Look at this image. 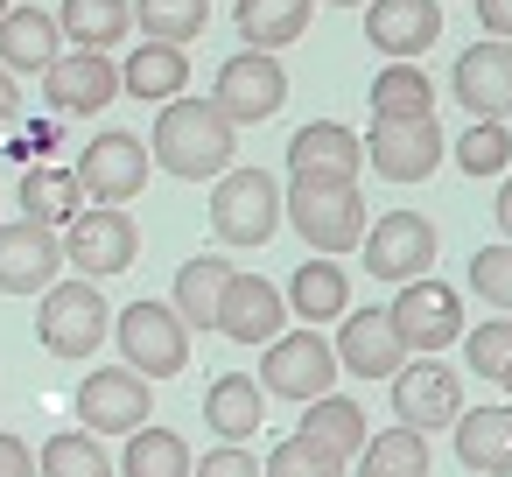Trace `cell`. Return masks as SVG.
<instances>
[{
	"label": "cell",
	"instance_id": "cell-12",
	"mask_svg": "<svg viewBox=\"0 0 512 477\" xmlns=\"http://www.w3.org/2000/svg\"><path fill=\"white\" fill-rule=\"evenodd\" d=\"M148 169H155L148 141H141V134H120V127L92 134V148L78 155V183H85L92 204H127V197H141Z\"/></svg>",
	"mask_w": 512,
	"mask_h": 477
},
{
	"label": "cell",
	"instance_id": "cell-16",
	"mask_svg": "<svg viewBox=\"0 0 512 477\" xmlns=\"http://www.w3.org/2000/svg\"><path fill=\"white\" fill-rule=\"evenodd\" d=\"M456 99L470 120H512V43L491 36V43H470L456 57Z\"/></svg>",
	"mask_w": 512,
	"mask_h": 477
},
{
	"label": "cell",
	"instance_id": "cell-35",
	"mask_svg": "<svg viewBox=\"0 0 512 477\" xmlns=\"http://www.w3.org/2000/svg\"><path fill=\"white\" fill-rule=\"evenodd\" d=\"M127 8L148 43H197L211 22V0H127Z\"/></svg>",
	"mask_w": 512,
	"mask_h": 477
},
{
	"label": "cell",
	"instance_id": "cell-15",
	"mask_svg": "<svg viewBox=\"0 0 512 477\" xmlns=\"http://www.w3.org/2000/svg\"><path fill=\"white\" fill-rule=\"evenodd\" d=\"M113 92H120V64H113L106 50H71V57H57V64L43 71V99H50L57 120H71V113H106Z\"/></svg>",
	"mask_w": 512,
	"mask_h": 477
},
{
	"label": "cell",
	"instance_id": "cell-33",
	"mask_svg": "<svg viewBox=\"0 0 512 477\" xmlns=\"http://www.w3.org/2000/svg\"><path fill=\"white\" fill-rule=\"evenodd\" d=\"M435 113V85L414 64H386L372 78V120H428Z\"/></svg>",
	"mask_w": 512,
	"mask_h": 477
},
{
	"label": "cell",
	"instance_id": "cell-31",
	"mask_svg": "<svg viewBox=\"0 0 512 477\" xmlns=\"http://www.w3.org/2000/svg\"><path fill=\"white\" fill-rule=\"evenodd\" d=\"M358 477H428V435L407 421H393L386 435H365Z\"/></svg>",
	"mask_w": 512,
	"mask_h": 477
},
{
	"label": "cell",
	"instance_id": "cell-42",
	"mask_svg": "<svg viewBox=\"0 0 512 477\" xmlns=\"http://www.w3.org/2000/svg\"><path fill=\"white\" fill-rule=\"evenodd\" d=\"M0 477H36V449L22 435H0Z\"/></svg>",
	"mask_w": 512,
	"mask_h": 477
},
{
	"label": "cell",
	"instance_id": "cell-24",
	"mask_svg": "<svg viewBox=\"0 0 512 477\" xmlns=\"http://www.w3.org/2000/svg\"><path fill=\"white\" fill-rule=\"evenodd\" d=\"M288 316H302V323H337L344 309H351V274L330 260V253H316V260H302L295 274H288Z\"/></svg>",
	"mask_w": 512,
	"mask_h": 477
},
{
	"label": "cell",
	"instance_id": "cell-22",
	"mask_svg": "<svg viewBox=\"0 0 512 477\" xmlns=\"http://www.w3.org/2000/svg\"><path fill=\"white\" fill-rule=\"evenodd\" d=\"M57 57H64V29H57L50 8H8L0 15V71L43 78Z\"/></svg>",
	"mask_w": 512,
	"mask_h": 477
},
{
	"label": "cell",
	"instance_id": "cell-20",
	"mask_svg": "<svg viewBox=\"0 0 512 477\" xmlns=\"http://www.w3.org/2000/svg\"><path fill=\"white\" fill-rule=\"evenodd\" d=\"M281 323H288L281 288L260 281V274H232L225 295H218V323H211V330L232 337V344H267V337H281Z\"/></svg>",
	"mask_w": 512,
	"mask_h": 477
},
{
	"label": "cell",
	"instance_id": "cell-32",
	"mask_svg": "<svg viewBox=\"0 0 512 477\" xmlns=\"http://www.w3.org/2000/svg\"><path fill=\"white\" fill-rule=\"evenodd\" d=\"M78 204H85L78 169H29V176H22V218H36V225H50V232L71 225Z\"/></svg>",
	"mask_w": 512,
	"mask_h": 477
},
{
	"label": "cell",
	"instance_id": "cell-40",
	"mask_svg": "<svg viewBox=\"0 0 512 477\" xmlns=\"http://www.w3.org/2000/svg\"><path fill=\"white\" fill-rule=\"evenodd\" d=\"M470 351V372L477 379H498L512 365V323H470V337H456Z\"/></svg>",
	"mask_w": 512,
	"mask_h": 477
},
{
	"label": "cell",
	"instance_id": "cell-44",
	"mask_svg": "<svg viewBox=\"0 0 512 477\" xmlns=\"http://www.w3.org/2000/svg\"><path fill=\"white\" fill-rule=\"evenodd\" d=\"M22 120V85H15V71H0V127H15Z\"/></svg>",
	"mask_w": 512,
	"mask_h": 477
},
{
	"label": "cell",
	"instance_id": "cell-39",
	"mask_svg": "<svg viewBox=\"0 0 512 477\" xmlns=\"http://www.w3.org/2000/svg\"><path fill=\"white\" fill-rule=\"evenodd\" d=\"M470 295L512 316V239H505V246H484V253H470Z\"/></svg>",
	"mask_w": 512,
	"mask_h": 477
},
{
	"label": "cell",
	"instance_id": "cell-11",
	"mask_svg": "<svg viewBox=\"0 0 512 477\" xmlns=\"http://www.w3.org/2000/svg\"><path fill=\"white\" fill-rule=\"evenodd\" d=\"M358 246H365V274L400 288V281H414V274L435 267V246H442V239H435V225H428L421 211H386L379 225H365Z\"/></svg>",
	"mask_w": 512,
	"mask_h": 477
},
{
	"label": "cell",
	"instance_id": "cell-45",
	"mask_svg": "<svg viewBox=\"0 0 512 477\" xmlns=\"http://www.w3.org/2000/svg\"><path fill=\"white\" fill-rule=\"evenodd\" d=\"M491 218H498V232H505V239H512V176H505V183H498V211H491Z\"/></svg>",
	"mask_w": 512,
	"mask_h": 477
},
{
	"label": "cell",
	"instance_id": "cell-2",
	"mask_svg": "<svg viewBox=\"0 0 512 477\" xmlns=\"http://www.w3.org/2000/svg\"><path fill=\"white\" fill-rule=\"evenodd\" d=\"M281 218L316 246V253H351L365 239V197L358 183H316V176H288V197H281Z\"/></svg>",
	"mask_w": 512,
	"mask_h": 477
},
{
	"label": "cell",
	"instance_id": "cell-21",
	"mask_svg": "<svg viewBox=\"0 0 512 477\" xmlns=\"http://www.w3.org/2000/svg\"><path fill=\"white\" fill-rule=\"evenodd\" d=\"M358 162H365V141L337 120H309L295 141H288V176H316V183H358Z\"/></svg>",
	"mask_w": 512,
	"mask_h": 477
},
{
	"label": "cell",
	"instance_id": "cell-17",
	"mask_svg": "<svg viewBox=\"0 0 512 477\" xmlns=\"http://www.w3.org/2000/svg\"><path fill=\"white\" fill-rule=\"evenodd\" d=\"M365 43L386 50L393 64H414L421 50L442 43V0H372L365 8Z\"/></svg>",
	"mask_w": 512,
	"mask_h": 477
},
{
	"label": "cell",
	"instance_id": "cell-8",
	"mask_svg": "<svg viewBox=\"0 0 512 477\" xmlns=\"http://www.w3.org/2000/svg\"><path fill=\"white\" fill-rule=\"evenodd\" d=\"M386 316H393V330H400L407 351H449L463 337V295L449 281H435V274L400 281V295H393Z\"/></svg>",
	"mask_w": 512,
	"mask_h": 477
},
{
	"label": "cell",
	"instance_id": "cell-34",
	"mask_svg": "<svg viewBox=\"0 0 512 477\" xmlns=\"http://www.w3.org/2000/svg\"><path fill=\"white\" fill-rule=\"evenodd\" d=\"M120 470L127 477H190V442L176 435V428H134L127 435V456H120Z\"/></svg>",
	"mask_w": 512,
	"mask_h": 477
},
{
	"label": "cell",
	"instance_id": "cell-4",
	"mask_svg": "<svg viewBox=\"0 0 512 477\" xmlns=\"http://www.w3.org/2000/svg\"><path fill=\"white\" fill-rule=\"evenodd\" d=\"M211 232L225 246H267L281 232V183L267 169H225L211 190Z\"/></svg>",
	"mask_w": 512,
	"mask_h": 477
},
{
	"label": "cell",
	"instance_id": "cell-46",
	"mask_svg": "<svg viewBox=\"0 0 512 477\" xmlns=\"http://www.w3.org/2000/svg\"><path fill=\"white\" fill-rule=\"evenodd\" d=\"M498 386H505V400H512V365H505V372H498Z\"/></svg>",
	"mask_w": 512,
	"mask_h": 477
},
{
	"label": "cell",
	"instance_id": "cell-26",
	"mask_svg": "<svg viewBox=\"0 0 512 477\" xmlns=\"http://www.w3.org/2000/svg\"><path fill=\"white\" fill-rule=\"evenodd\" d=\"M239 267L225 260V253H190L183 267H176V316L190 323V330H211L218 323V295H225V281H232Z\"/></svg>",
	"mask_w": 512,
	"mask_h": 477
},
{
	"label": "cell",
	"instance_id": "cell-48",
	"mask_svg": "<svg viewBox=\"0 0 512 477\" xmlns=\"http://www.w3.org/2000/svg\"><path fill=\"white\" fill-rule=\"evenodd\" d=\"M8 8H15V0H0V15H8Z\"/></svg>",
	"mask_w": 512,
	"mask_h": 477
},
{
	"label": "cell",
	"instance_id": "cell-19",
	"mask_svg": "<svg viewBox=\"0 0 512 477\" xmlns=\"http://www.w3.org/2000/svg\"><path fill=\"white\" fill-rule=\"evenodd\" d=\"M344 330H337V372H358V379H393L400 365H407V344H400V330H393V316L386 309H344L337 316Z\"/></svg>",
	"mask_w": 512,
	"mask_h": 477
},
{
	"label": "cell",
	"instance_id": "cell-47",
	"mask_svg": "<svg viewBox=\"0 0 512 477\" xmlns=\"http://www.w3.org/2000/svg\"><path fill=\"white\" fill-rule=\"evenodd\" d=\"M330 8H358V0H330Z\"/></svg>",
	"mask_w": 512,
	"mask_h": 477
},
{
	"label": "cell",
	"instance_id": "cell-41",
	"mask_svg": "<svg viewBox=\"0 0 512 477\" xmlns=\"http://www.w3.org/2000/svg\"><path fill=\"white\" fill-rule=\"evenodd\" d=\"M190 477H260V463H253L239 442H218L211 456H197V463H190Z\"/></svg>",
	"mask_w": 512,
	"mask_h": 477
},
{
	"label": "cell",
	"instance_id": "cell-7",
	"mask_svg": "<svg viewBox=\"0 0 512 477\" xmlns=\"http://www.w3.org/2000/svg\"><path fill=\"white\" fill-rule=\"evenodd\" d=\"M141 253V232L120 204H99V211H78L64 225V267H78L85 281H106V274H127Z\"/></svg>",
	"mask_w": 512,
	"mask_h": 477
},
{
	"label": "cell",
	"instance_id": "cell-43",
	"mask_svg": "<svg viewBox=\"0 0 512 477\" xmlns=\"http://www.w3.org/2000/svg\"><path fill=\"white\" fill-rule=\"evenodd\" d=\"M477 22L484 36H512V0H477Z\"/></svg>",
	"mask_w": 512,
	"mask_h": 477
},
{
	"label": "cell",
	"instance_id": "cell-23",
	"mask_svg": "<svg viewBox=\"0 0 512 477\" xmlns=\"http://www.w3.org/2000/svg\"><path fill=\"white\" fill-rule=\"evenodd\" d=\"M456 463L477 477H512V400L505 407H463L456 421Z\"/></svg>",
	"mask_w": 512,
	"mask_h": 477
},
{
	"label": "cell",
	"instance_id": "cell-27",
	"mask_svg": "<svg viewBox=\"0 0 512 477\" xmlns=\"http://www.w3.org/2000/svg\"><path fill=\"white\" fill-rule=\"evenodd\" d=\"M260 414H267V393H260V379H246V372H225V379H211V393H204V421H211V435H225V442H246V435H260Z\"/></svg>",
	"mask_w": 512,
	"mask_h": 477
},
{
	"label": "cell",
	"instance_id": "cell-14",
	"mask_svg": "<svg viewBox=\"0 0 512 477\" xmlns=\"http://www.w3.org/2000/svg\"><path fill=\"white\" fill-rule=\"evenodd\" d=\"M365 162H372L386 183H428L435 162H442V127H435V113H428V120H372Z\"/></svg>",
	"mask_w": 512,
	"mask_h": 477
},
{
	"label": "cell",
	"instance_id": "cell-6",
	"mask_svg": "<svg viewBox=\"0 0 512 477\" xmlns=\"http://www.w3.org/2000/svg\"><path fill=\"white\" fill-rule=\"evenodd\" d=\"M337 386V351H330V337H316L309 323L295 330V337H267V358H260V393H274V400H316V393H330Z\"/></svg>",
	"mask_w": 512,
	"mask_h": 477
},
{
	"label": "cell",
	"instance_id": "cell-29",
	"mask_svg": "<svg viewBox=\"0 0 512 477\" xmlns=\"http://www.w3.org/2000/svg\"><path fill=\"white\" fill-rule=\"evenodd\" d=\"M309 15H316V0H239V43L288 50V43H302Z\"/></svg>",
	"mask_w": 512,
	"mask_h": 477
},
{
	"label": "cell",
	"instance_id": "cell-28",
	"mask_svg": "<svg viewBox=\"0 0 512 477\" xmlns=\"http://www.w3.org/2000/svg\"><path fill=\"white\" fill-rule=\"evenodd\" d=\"M302 435L309 442H323V449H337L344 463L365 449V407L358 400H344V393H316V400H302Z\"/></svg>",
	"mask_w": 512,
	"mask_h": 477
},
{
	"label": "cell",
	"instance_id": "cell-13",
	"mask_svg": "<svg viewBox=\"0 0 512 477\" xmlns=\"http://www.w3.org/2000/svg\"><path fill=\"white\" fill-rule=\"evenodd\" d=\"M155 407V386L134 372V365H99L85 386H78V421L92 435H134Z\"/></svg>",
	"mask_w": 512,
	"mask_h": 477
},
{
	"label": "cell",
	"instance_id": "cell-38",
	"mask_svg": "<svg viewBox=\"0 0 512 477\" xmlns=\"http://www.w3.org/2000/svg\"><path fill=\"white\" fill-rule=\"evenodd\" d=\"M260 477H344V456L323 449V442H309V435L295 428L288 442H274V456L260 463Z\"/></svg>",
	"mask_w": 512,
	"mask_h": 477
},
{
	"label": "cell",
	"instance_id": "cell-10",
	"mask_svg": "<svg viewBox=\"0 0 512 477\" xmlns=\"http://www.w3.org/2000/svg\"><path fill=\"white\" fill-rule=\"evenodd\" d=\"M386 393H393V421H407V428H421V435H435V428H449V421L463 414V379H456L435 351H421L414 365H400V372L386 379Z\"/></svg>",
	"mask_w": 512,
	"mask_h": 477
},
{
	"label": "cell",
	"instance_id": "cell-1",
	"mask_svg": "<svg viewBox=\"0 0 512 477\" xmlns=\"http://www.w3.org/2000/svg\"><path fill=\"white\" fill-rule=\"evenodd\" d=\"M148 155L183 176V183H218L232 169V120L211 106V99H162V120L148 134Z\"/></svg>",
	"mask_w": 512,
	"mask_h": 477
},
{
	"label": "cell",
	"instance_id": "cell-5",
	"mask_svg": "<svg viewBox=\"0 0 512 477\" xmlns=\"http://www.w3.org/2000/svg\"><path fill=\"white\" fill-rule=\"evenodd\" d=\"M113 337H120V358H127L141 379H176V372L190 365V323H183L169 302H134V309H120Z\"/></svg>",
	"mask_w": 512,
	"mask_h": 477
},
{
	"label": "cell",
	"instance_id": "cell-30",
	"mask_svg": "<svg viewBox=\"0 0 512 477\" xmlns=\"http://www.w3.org/2000/svg\"><path fill=\"white\" fill-rule=\"evenodd\" d=\"M57 29H64V43H78V50H113V43H127L134 8H127V0H64V8H57Z\"/></svg>",
	"mask_w": 512,
	"mask_h": 477
},
{
	"label": "cell",
	"instance_id": "cell-36",
	"mask_svg": "<svg viewBox=\"0 0 512 477\" xmlns=\"http://www.w3.org/2000/svg\"><path fill=\"white\" fill-rule=\"evenodd\" d=\"M36 477H113V463H106V449H99V435L85 428H64V435H50L43 442V456H36Z\"/></svg>",
	"mask_w": 512,
	"mask_h": 477
},
{
	"label": "cell",
	"instance_id": "cell-3",
	"mask_svg": "<svg viewBox=\"0 0 512 477\" xmlns=\"http://www.w3.org/2000/svg\"><path fill=\"white\" fill-rule=\"evenodd\" d=\"M113 330V309L99 295V281H50L43 309H36V337L50 358H92Z\"/></svg>",
	"mask_w": 512,
	"mask_h": 477
},
{
	"label": "cell",
	"instance_id": "cell-9",
	"mask_svg": "<svg viewBox=\"0 0 512 477\" xmlns=\"http://www.w3.org/2000/svg\"><path fill=\"white\" fill-rule=\"evenodd\" d=\"M281 99H288V71H281L274 50H239V57L218 71V92H211V106H218L232 127H260V120H274Z\"/></svg>",
	"mask_w": 512,
	"mask_h": 477
},
{
	"label": "cell",
	"instance_id": "cell-25",
	"mask_svg": "<svg viewBox=\"0 0 512 477\" xmlns=\"http://www.w3.org/2000/svg\"><path fill=\"white\" fill-rule=\"evenodd\" d=\"M120 92L134 99H183L190 92V50L183 43H134V57L120 64Z\"/></svg>",
	"mask_w": 512,
	"mask_h": 477
},
{
	"label": "cell",
	"instance_id": "cell-37",
	"mask_svg": "<svg viewBox=\"0 0 512 477\" xmlns=\"http://www.w3.org/2000/svg\"><path fill=\"white\" fill-rule=\"evenodd\" d=\"M512 162V127L505 120H470L463 141H456V169L463 176H505Z\"/></svg>",
	"mask_w": 512,
	"mask_h": 477
},
{
	"label": "cell",
	"instance_id": "cell-18",
	"mask_svg": "<svg viewBox=\"0 0 512 477\" xmlns=\"http://www.w3.org/2000/svg\"><path fill=\"white\" fill-rule=\"evenodd\" d=\"M64 267V239L36 218L0 225V295H43Z\"/></svg>",
	"mask_w": 512,
	"mask_h": 477
}]
</instances>
